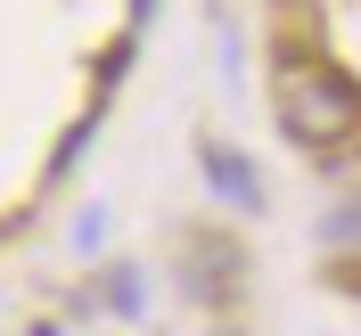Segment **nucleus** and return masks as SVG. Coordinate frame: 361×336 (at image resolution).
I'll return each mask as SVG.
<instances>
[{"label": "nucleus", "mask_w": 361, "mask_h": 336, "mask_svg": "<svg viewBox=\"0 0 361 336\" xmlns=\"http://www.w3.org/2000/svg\"><path fill=\"white\" fill-rule=\"evenodd\" d=\"M353 123H361L353 74H337V66H288V82H279V132L288 139L337 148V139H353Z\"/></svg>", "instance_id": "f257e3e1"}, {"label": "nucleus", "mask_w": 361, "mask_h": 336, "mask_svg": "<svg viewBox=\"0 0 361 336\" xmlns=\"http://www.w3.org/2000/svg\"><path fill=\"white\" fill-rule=\"evenodd\" d=\"M189 295L197 304H222V295H238V279H247V254L230 247V238H189Z\"/></svg>", "instance_id": "f03ea898"}, {"label": "nucleus", "mask_w": 361, "mask_h": 336, "mask_svg": "<svg viewBox=\"0 0 361 336\" xmlns=\"http://www.w3.org/2000/svg\"><path fill=\"white\" fill-rule=\"evenodd\" d=\"M205 180H214V197H230L238 213H263V180L238 148H205Z\"/></svg>", "instance_id": "7ed1b4c3"}, {"label": "nucleus", "mask_w": 361, "mask_h": 336, "mask_svg": "<svg viewBox=\"0 0 361 336\" xmlns=\"http://www.w3.org/2000/svg\"><path fill=\"white\" fill-rule=\"evenodd\" d=\"M329 247H337V254H353V247H361V205H345L337 222H329Z\"/></svg>", "instance_id": "20e7f679"}, {"label": "nucleus", "mask_w": 361, "mask_h": 336, "mask_svg": "<svg viewBox=\"0 0 361 336\" xmlns=\"http://www.w3.org/2000/svg\"><path fill=\"white\" fill-rule=\"evenodd\" d=\"M107 304H115V312H140V270H115V279H107Z\"/></svg>", "instance_id": "39448f33"}]
</instances>
